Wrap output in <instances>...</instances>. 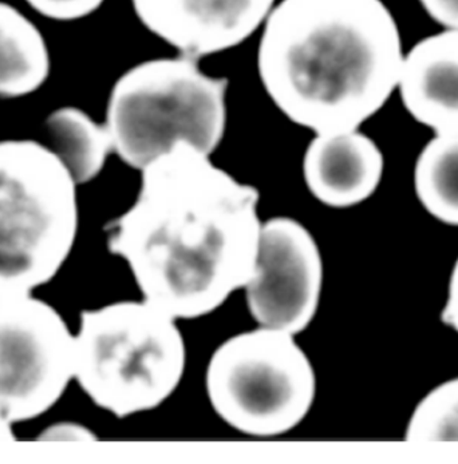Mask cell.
Masks as SVG:
<instances>
[{"instance_id": "1", "label": "cell", "mask_w": 458, "mask_h": 464, "mask_svg": "<svg viewBox=\"0 0 458 464\" xmlns=\"http://www.w3.org/2000/svg\"><path fill=\"white\" fill-rule=\"evenodd\" d=\"M258 202L254 187L179 143L142 169L133 207L106 225L108 247L128 261L146 303L196 319L254 275Z\"/></svg>"}, {"instance_id": "2", "label": "cell", "mask_w": 458, "mask_h": 464, "mask_svg": "<svg viewBox=\"0 0 458 464\" xmlns=\"http://www.w3.org/2000/svg\"><path fill=\"white\" fill-rule=\"evenodd\" d=\"M400 28L382 0H282L258 44L261 82L292 122L356 130L398 87Z\"/></svg>"}, {"instance_id": "3", "label": "cell", "mask_w": 458, "mask_h": 464, "mask_svg": "<svg viewBox=\"0 0 458 464\" xmlns=\"http://www.w3.org/2000/svg\"><path fill=\"white\" fill-rule=\"evenodd\" d=\"M198 59H151L121 75L106 109L113 151L145 169L179 143L210 156L226 131L227 78L199 69Z\"/></svg>"}, {"instance_id": "4", "label": "cell", "mask_w": 458, "mask_h": 464, "mask_svg": "<svg viewBox=\"0 0 458 464\" xmlns=\"http://www.w3.org/2000/svg\"><path fill=\"white\" fill-rule=\"evenodd\" d=\"M173 317L149 303L83 311L74 337V378L118 418L156 409L181 382L184 339Z\"/></svg>"}, {"instance_id": "5", "label": "cell", "mask_w": 458, "mask_h": 464, "mask_svg": "<svg viewBox=\"0 0 458 464\" xmlns=\"http://www.w3.org/2000/svg\"><path fill=\"white\" fill-rule=\"evenodd\" d=\"M77 182L44 143L0 142V297L49 283L78 232Z\"/></svg>"}, {"instance_id": "6", "label": "cell", "mask_w": 458, "mask_h": 464, "mask_svg": "<svg viewBox=\"0 0 458 464\" xmlns=\"http://www.w3.org/2000/svg\"><path fill=\"white\" fill-rule=\"evenodd\" d=\"M207 391L213 410L233 429L277 437L311 410L316 372L292 334L263 327L236 334L215 351Z\"/></svg>"}, {"instance_id": "7", "label": "cell", "mask_w": 458, "mask_h": 464, "mask_svg": "<svg viewBox=\"0 0 458 464\" xmlns=\"http://www.w3.org/2000/svg\"><path fill=\"white\" fill-rule=\"evenodd\" d=\"M73 378L74 336L61 314L30 295L0 297V418H38Z\"/></svg>"}, {"instance_id": "8", "label": "cell", "mask_w": 458, "mask_h": 464, "mask_svg": "<svg viewBox=\"0 0 458 464\" xmlns=\"http://www.w3.org/2000/svg\"><path fill=\"white\" fill-rule=\"evenodd\" d=\"M319 247L300 222L277 218L261 225L254 275L246 284L258 324L299 334L316 316L322 291Z\"/></svg>"}, {"instance_id": "9", "label": "cell", "mask_w": 458, "mask_h": 464, "mask_svg": "<svg viewBox=\"0 0 458 464\" xmlns=\"http://www.w3.org/2000/svg\"><path fill=\"white\" fill-rule=\"evenodd\" d=\"M143 26L199 59L243 44L271 13L275 0H132Z\"/></svg>"}, {"instance_id": "10", "label": "cell", "mask_w": 458, "mask_h": 464, "mask_svg": "<svg viewBox=\"0 0 458 464\" xmlns=\"http://www.w3.org/2000/svg\"><path fill=\"white\" fill-rule=\"evenodd\" d=\"M384 170L381 149L356 129L317 134L303 161L306 184L313 196L338 209L369 199L378 189Z\"/></svg>"}, {"instance_id": "11", "label": "cell", "mask_w": 458, "mask_h": 464, "mask_svg": "<svg viewBox=\"0 0 458 464\" xmlns=\"http://www.w3.org/2000/svg\"><path fill=\"white\" fill-rule=\"evenodd\" d=\"M397 89L418 123L435 134L458 131V31L417 42L404 55Z\"/></svg>"}, {"instance_id": "12", "label": "cell", "mask_w": 458, "mask_h": 464, "mask_svg": "<svg viewBox=\"0 0 458 464\" xmlns=\"http://www.w3.org/2000/svg\"><path fill=\"white\" fill-rule=\"evenodd\" d=\"M50 69L41 31L14 5L0 2V97L33 94L46 82Z\"/></svg>"}, {"instance_id": "13", "label": "cell", "mask_w": 458, "mask_h": 464, "mask_svg": "<svg viewBox=\"0 0 458 464\" xmlns=\"http://www.w3.org/2000/svg\"><path fill=\"white\" fill-rule=\"evenodd\" d=\"M44 130L47 148L66 166L77 185L95 179L113 151L106 126L73 106L54 110L44 121Z\"/></svg>"}, {"instance_id": "14", "label": "cell", "mask_w": 458, "mask_h": 464, "mask_svg": "<svg viewBox=\"0 0 458 464\" xmlns=\"http://www.w3.org/2000/svg\"><path fill=\"white\" fill-rule=\"evenodd\" d=\"M414 190L437 221L458 227V131L435 134L418 154Z\"/></svg>"}, {"instance_id": "15", "label": "cell", "mask_w": 458, "mask_h": 464, "mask_svg": "<svg viewBox=\"0 0 458 464\" xmlns=\"http://www.w3.org/2000/svg\"><path fill=\"white\" fill-rule=\"evenodd\" d=\"M404 440H458V376L421 399L410 416Z\"/></svg>"}, {"instance_id": "16", "label": "cell", "mask_w": 458, "mask_h": 464, "mask_svg": "<svg viewBox=\"0 0 458 464\" xmlns=\"http://www.w3.org/2000/svg\"><path fill=\"white\" fill-rule=\"evenodd\" d=\"M41 15L53 21L70 22L86 18L105 0H26Z\"/></svg>"}, {"instance_id": "17", "label": "cell", "mask_w": 458, "mask_h": 464, "mask_svg": "<svg viewBox=\"0 0 458 464\" xmlns=\"http://www.w3.org/2000/svg\"><path fill=\"white\" fill-rule=\"evenodd\" d=\"M426 14L445 30L458 31V0H420Z\"/></svg>"}, {"instance_id": "18", "label": "cell", "mask_w": 458, "mask_h": 464, "mask_svg": "<svg viewBox=\"0 0 458 464\" xmlns=\"http://www.w3.org/2000/svg\"><path fill=\"white\" fill-rule=\"evenodd\" d=\"M441 320L458 334V257L449 277L448 296L441 312Z\"/></svg>"}, {"instance_id": "19", "label": "cell", "mask_w": 458, "mask_h": 464, "mask_svg": "<svg viewBox=\"0 0 458 464\" xmlns=\"http://www.w3.org/2000/svg\"><path fill=\"white\" fill-rule=\"evenodd\" d=\"M15 440L11 424L0 418V443Z\"/></svg>"}]
</instances>
